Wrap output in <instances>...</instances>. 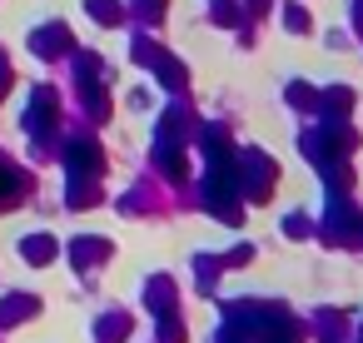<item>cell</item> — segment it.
Instances as JSON below:
<instances>
[{
	"instance_id": "7",
	"label": "cell",
	"mask_w": 363,
	"mask_h": 343,
	"mask_svg": "<svg viewBox=\"0 0 363 343\" xmlns=\"http://www.w3.org/2000/svg\"><path fill=\"white\" fill-rule=\"evenodd\" d=\"M55 249H60V244H55L50 234H26V239H21V254H26L30 264H50Z\"/></svg>"
},
{
	"instance_id": "12",
	"label": "cell",
	"mask_w": 363,
	"mask_h": 343,
	"mask_svg": "<svg viewBox=\"0 0 363 343\" xmlns=\"http://www.w3.org/2000/svg\"><path fill=\"white\" fill-rule=\"evenodd\" d=\"M179 338H184L179 318H160V343H179Z\"/></svg>"
},
{
	"instance_id": "2",
	"label": "cell",
	"mask_w": 363,
	"mask_h": 343,
	"mask_svg": "<svg viewBox=\"0 0 363 343\" xmlns=\"http://www.w3.org/2000/svg\"><path fill=\"white\" fill-rule=\"evenodd\" d=\"M65 169H70V184H95V174H100V145L90 135H75L65 145Z\"/></svg>"
},
{
	"instance_id": "4",
	"label": "cell",
	"mask_w": 363,
	"mask_h": 343,
	"mask_svg": "<svg viewBox=\"0 0 363 343\" xmlns=\"http://www.w3.org/2000/svg\"><path fill=\"white\" fill-rule=\"evenodd\" d=\"M30 313H40V298H30V293H6L0 298V328H16Z\"/></svg>"
},
{
	"instance_id": "5",
	"label": "cell",
	"mask_w": 363,
	"mask_h": 343,
	"mask_svg": "<svg viewBox=\"0 0 363 343\" xmlns=\"http://www.w3.org/2000/svg\"><path fill=\"white\" fill-rule=\"evenodd\" d=\"M70 259H75L80 269H95L100 259H110V239H90V234H80V239L70 244Z\"/></svg>"
},
{
	"instance_id": "1",
	"label": "cell",
	"mask_w": 363,
	"mask_h": 343,
	"mask_svg": "<svg viewBox=\"0 0 363 343\" xmlns=\"http://www.w3.org/2000/svg\"><path fill=\"white\" fill-rule=\"evenodd\" d=\"M55 115H60V95H55L50 85H35V90H30V110H26V130H30L40 145L55 135Z\"/></svg>"
},
{
	"instance_id": "6",
	"label": "cell",
	"mask_w": 363,
	"mask_h": 343,
	"mask_svg": "<svg viewBox=\"0 0 363 343\" xmlns=\"http://www.w3.org/2000/svg\"><path fill=\"white\" fill-rule=\"evenodd\" d=\"M21 189H26V174H21L11 159H0V209L16 204V199H21Z\"/></svg>"
},
{
	"instance_id": "14",
	"label": "cell",
	"mask_w": 363,
	"mask_h": 343,
	"mask_svg": "<svg viewBox=\"0 0 363 343\" xmlns=\"http://www.w3.org/2000/svg\"><path fill=\"white\" fill-rule=\"evenodd\" d=\"M160 11H164V0H140V16H145V21H155Z\"/></svg>"
},
{
	"instance_id": "15",
	"label": "cell",
	"mask_w": 363,
	"mask_h": 343,
	"mask_svg": "<svg viewBox=\"0 0 363 343\" xmlns=\"http://www.w3.org/2000/svg\"><path fill=\"white\" fill-rule=\"evenodd\" d=\"M6 85H11V65H6V50H0V95H6Z\"/></svg>"
},
{
	"instance_id": "13",
	"label": "cell",
	"mask_w": 363,
	"mask_h": 343,
	"mask_svg": "<svg viewBox=\"0 0 363 343\" xmlns=\"http://www.w3.org/2000/svg\"><path fill=\"white\" fill-rule=\"evenodd\" d=\"M284 16H289V30H308V16H303V11H298V6H289V11H284Z\"/></svg>"
},
{
	"instance_id": "10",
	"label": "cell",
	"mask_w": 363,
	"mask_h": 343,
	"mask_svg": "<svg viewBox=\"0 0 363 343\" xmlns=\"http://www.w3.org/2000/svg\"><path fill=\"white\" fill-rule=\"evenodd\" d=\"M85 11H90L95 21H105V26H120V21H125V6H120V0H85Z\"/></svg>"
},
{
	"instance_id": "9",
	"label": "cell",
	"mask_w": 363,
	"mask_h": 343,
	"mask_svg": "<svg viewBox=\"0 0 363 343\" xmlns=\"http://www.w3.org/2000/svg\"><path fill=\"white\" fill-rule=\"evenodd\" d=\"M125 333H130V318H125V313H105V318L95 323V338H100V343H120Z\"/></svg>"
},
{
	"instance_id": "3",
	"label": "cell",
	"mask_w": 363,
	"mask_h": 343,
	"mask_svg": "<svg viewBox=\"0 0 363 343\" xmlns=\"http://www.w3.org/2000/svg\"><path fill=\"white\" fill-rule=\"evenodd\" d=\"M30 50L40 60H60V55H75V40H70V30L60 21H50V26H35L30 30Z\"/></svg>"
},
{
	"instance_id": "11",
	"label": "cell",
	"mask_w": 363,
	"mask_h": 343,
	"mask_svg": "<svg viewBox=\"0 0 363 343\" xmlns=\"http://www.w3.org/2000/svg\"><path fill=\"white\" fill-rule=\"evenodd\" d=\"M95 199H100L95 184H70V189H65V204H70V209H90Z\"/></svg>"
},
{
	"instance_id": "8",
	"label": "cell",
	"mask_w": 363,
	"mask_h": 343,
	"mask_svg": "<svg viewBox=\"0 0 363 343\" xmlns=\"http://www.w3.org/2000/svg\"><path fill=\"white\" fill-rule=\"evenodd\" d=\"M145 298H150V308L160 313V318H169V308H174V283L160 274V279H150V288H145Z\"/></svg>"
}]
</instances>
